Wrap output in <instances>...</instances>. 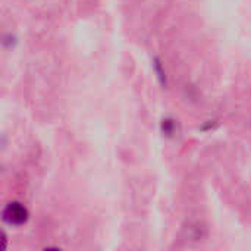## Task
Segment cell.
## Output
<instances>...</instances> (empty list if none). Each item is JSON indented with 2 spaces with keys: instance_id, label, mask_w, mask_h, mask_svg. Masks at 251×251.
<instances>
[{
  "instance_id": "1",
  "label": "cell",
  "mask_w": 251,
  "mask_h": 251,
  "mask_svg": "<svg viewBox=\"0 0 251 251\" xmlns=\"http://www.w3.org/2000/svg\"><path fill=\"white\" fill-rule=\"evenodd\" d=\"M1 218L7 225L21 226V225L26 224V221L29 218V213H28V209L24 204H21L18 201H12L3 209Z\"/></svg>"
},
{
  "instance_id": "2",
  "label": "cell",
  "mask_w": 251,
  "mask_h": 251,
  "mask_svg": "<svg viewBox=\"0 0 251 251\" xmlns=\"http://www.w3.org/2000/svg\"><path fill=\"white\" fill-rule=\"evenodd\" d=\"M174 129H175V122L172 119H163L162 122V131L165 135L171 137L174 134Z\"/></svg>"
},
{
  "instance_id": "3",
  "label": "cell",
  "mask_w": 251,
  "mask_h": 251,
  "mask_svg": "<svg viewBox=\"0 0 251 251\" xmlns=\"http://www.w3.org/2000/svg\"><path fill=\"white\" fill-rule=\"evenodd\" d=\"M154 62H156V63H154V68H156V72L159 74V78H160V81H162V84H163V85H166V78H165V72H163V71H162V68H160V62H159L157 59H156Z\"/></svg>"
}]
</instances>
